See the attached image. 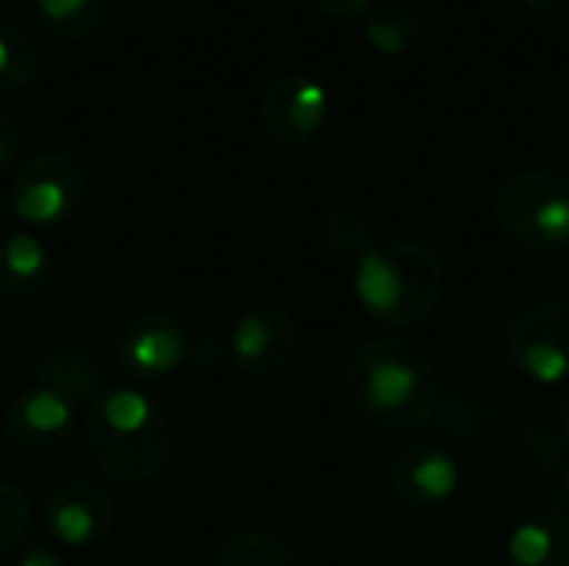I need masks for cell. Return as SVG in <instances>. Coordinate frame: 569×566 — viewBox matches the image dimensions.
<instances>
[{"label":"cell","instance_id":"cell-1","mask_svg":"<svg viewBox=\"0 0 569 566\" xmlns=\"http://www.w3.org/2000/svg\"><path fill=\"white\" fill-rule=\"evenodd\" d=\"M343 394L360 417L390 434L427 427L440 410V377L420 344L380 334L360 344L343 367Z\"/></svg>","mask_w":569,"mask_h":566},{"label":"cell","instance_id":"cell-2","mask_svg":"<svg viewBox=\"0 0 569 566\" xmlns=\"http://www.w3.org/2000/svg\"><path fill=\"white\" fill-rule=\"evenodd\" d=\"M83 440L100 474L123 487L157 480L170 460L167 410L137 387H107L87 404Z\"/></svg>","mask_w":569,"mask_h":566},{"label":"cell","instance_id":"cell-3","mask_svg":"<svg viewBox=\"0 0 569 566\" xmlns=\"http://www.w3.org/2000/svg\"><path fill=\"white\" fill-rule=\"evenodd\" d=\"M353 294L377 324L417 327L443 297V260L423 240L373 244L357 260Z\"/></svg>","mask_w":569,"mask_h":566},{"label":"cell","instance_id":"cell-4","mask_svg":"<svg viewBox=\"0 0 569 566\" xmlns=\"http://www.w3.org/2000/svg\"><path fill=\"white\" fill-rule=\"evenodd\" d=\"M493 214L520 247L557 254L569 244V177L550 167H527L500 187Z\"/></svg>","mask_w":569,"mask_h":566},{"label":"cell","instance_id":"cell-5","mask_svg":"<svg viewBox=\"0 0 569 566\" xmlns=\"http://www.w3.org/2000/svg\"><path fill=\"white\" fill-rule=\"evenodd\" d=\"M87 193V173L80 160L67 150H40L33 153L13 177L10 203L13 217L30 227H57L67 224Z\"/></svg>","mask_w":569,"mask_h":566},{"label":"cell","instance_id":"cell-6","mask_svg":"<svg viewBox=\"0 0 569 566\" xmlns=\"http://www.w3.org/2000/svg\"><path fill=\"white\" fill-rule=\"evenodd\" d=\"M510 364L533 384L569 380V304H533L507 330Z\"/></svg>","mask_w":569,"mask_h":566},{"label":"cell","instance_id":"cell-7","mask_svg":"<svg viewBox=\"0 0 569 566\" xmlns=\"http://www.w3.org/2000/svg\"><path fill=\"white\" fill-rule=\"evenodd\" d=\"M193 337L180 317L163 310H147L123 324L113 344L120 370L140 384L167 380L190 360Z\"/></svg>","mask_w":569,"mask_h":566},{"label":"cell","instance_id":"cell-8","mask_svg":"<svg viewBox=\"0 0 569 566\" xmlns=\"http://www.w3.org/2000/svg\"><path fill=\"white\" fill-rule=\"evenodd\" d=\"M300 350L297 317L283 307L263 304L237 317L227 337V357L233 367L253 380H270L283 374Z\"/></svg>","mask_w":569,"mask_h":566},{"label":"cell","instance_id":"cell-9","mask_svg":"<svg viewBox=\"0 0 569 566\" xmlns=\"http://www.w3.org/2000/svg\"><path fill=\"white\" fill-rule=\"evenodd\" d=\"M327 110H330V97L323 83L307 73L273 77L257 100L260 130L277 147H307L323 130Z\"/></svg>","mask_w":569,"mask_h":566},{"label":"cell","instance_id":"cell-10","mask_svg":"<svg viewBox=\"0 0 569 566\" xmlns=\"http://www.w3.org/2000/svg\"><path fill=\"white\" fill-rule=\"evenodd\" d=\"M113 520V500L97 484L70 480L43 500V530L63 547H93L107 540Z\"/></svg>","mask_w":569,"mask_h":566},{"label":"cell","instance_id":"cell-11","mask_svg":"<svg viewBox=\"0 0 569 566\" xmlns=\"http://www.w3.org/2000/svg\"><path fill=\"white\" fill-rule=\"evenodd\" d=\"M77 427V407L47 387L20 390L3 410V437L27 454H50L70 440Z\"/></svg>","mask_w":569,"mask_h":566},{"label":"cell","instance_id":"cell-12","mask_svg":"<svg viewBox=\"0 0 569 566\" xmlns=\"http://www.w3.org/2000/svg\"><path fill=\"white\" fill-rule=\"evenodd\" d=\"M387 484H390V494L410 507V510H433V507H443L457 487H460V464L440 450V447H430V444H413V447H403L390 467H387Z\"/></svg>","mask_w":569,"mask_h":566},{"label":"cell","instance_id":"cell-13","mask_svg":"<svg viewBox=\"0 0 569 566\" xmlns=\"http://www.w3.org/2000/svg\"><path fill=\"white\" fill-rule=\"evenodd\" d=\"M507 566H569V514H527L507 540Z\"/></svg>","mask_w":569,"mask_h":566},{"label":"cell","instance_id":"cell-14","mask_svg":"<svg viewBox=\"0 0 569 566\" xmlns=\"http://www.w3.org/2000/svg\"><path fill=\"white\" fill-rule=\"evenodd\" d=\"M33 384L60 394L73 407L77 404H90L103 390L100 387V367H97V360L90 357V350L73 347V344L47 347L33 360Z\"/></svg>","mask_w":569,"mask_h":566},{"label":"cell","instance_id":"cell-15","mask_svg":"<svg viewBox=\"0 0 569 566\" xmlns=\"http://www.w3.org/2000/svg\"><path fill=\"white\" fill-rule=\"evenodd\" d=\"M53 270V257L33 234H10L0 240V294L13 300L37 297Z\"/></svg>","mask_w":569,"mask_h":566},{"label":"cell","instance_id":"cell-16","mask_svg":"<svg viewBox=\"0 0 569 566\" xmlns=\"http://www.w3.org/2000/svg\"><path fill=\"white\" fill-rule=\"evenodd\" d=\"M33 3L40 23L67 43H87L107 27L103 0H33Z\"/></svg>","mask_w":569,"mask_h":566},{"label":"cell","instance_id":"cell-17","mask_svg":"<svg viewBox=\"0 0 569 566\" xmlns=\"http://www.w3.org/2000/svg\"><path fill=\"white\" fill-rule=\"evenodd\" d=\"M363 37L370 50L383 57H400L410 53L420 40V23L417 13L403 3H380L363 17Z\"/></svg>","mask_w":569,"mask_h":566},{"label":"cell","instance_id":"cell-18","mask_svg":"<svg viewBox=\"0 0 569 566\" xmlns=\"http://www.w3.org/2000/svg\"><path fill=\"white\" fill-rule=\"evenodd\" d=\"M213 566H293V554L267 530H237L217 547Z\"/></svg>","mask_w":569,"mask_h":566},{"label":"cell","instance_id":"cell-19","mask_svg":"<svg viewBox=\"0 0 569 566\" xmlns=\"http://www.w3.org/2000/svg\"><path fill=\"white\" fill-rule=\"evenodd\" d=\"M37 60L33 37L17 23L0 20V93L23 90L37 73Z\"/></svg>","mask_w":569,"mask_h":566},{"label":"cell","instance_id":"cell-20","mask_svg":"<svg viewBox=\"0 0 569 566\" xmlns=\"http://www.w3.org/2000/svg\"><path fill=\"white\" fill-rule=\"evenodd\" d=\"M320 237L330 254L347 257V260H360L373 247V230H370L367 217L353 207L330 210L320 224Z\"/></svg>","mask_w":569,"mask_h":566},{"label":"cell","instance_id":"cell-21","mask_svg":"<svg viewBox=\"0 0 569 566\" xmlns=\"http://www.w3.org/2000/svg\"><path fill=\"white\" fill-rule=\"evenodd\" d=\"M30 530V497L10 484L0 480V557L17 550Z\"/></svg>","mask_w":569,"mask_h":566},{"label":"cell","instance_id":"cell-22","mask_svg":"<svg viewBox=\"0 0 569 566\" xmlns=\"http://www.w3.org/2000/svg\"><path fill=\"white\" fill-rule=\"evenodd\" d=\"M23 143V127L17 120V113H10L7 107H0V170H7Z\"/></svg>","mask_w":569,"mask_h":566},{"label":"cell","instance_id":"cell-23","mask_svg":"<svg viewBox=\"0 0 569 566\" xmlns=\"http://www.w3.org/2000/svg\"><path fill=\"white\" fill-rule=\"evenodd\" d=\"M323 17L350 23V20H363L373 10V0H310Z\"/></svg>","mask_w":569,"mask_h":566},{"label":"cell","instance_id":"cell-24","mask_svg":"<svg viewBox=\"0 0 569 566\" xmlns=\"http://www.w3.org/2000/svg\"><path fill=\"white\" fill-rule=\"evenodd\" d=\"M13 566H67V560L50 547H27Z\"/></svg>","mask_w":569,"mask_h":566},{"label":"cell","instance_id":"cell-25","mask_svg":"<svg viewBox=\"0 0 569 566\" xmlns=\"http://www.w3.org/2000/svg\"><path fill=\"white\" fill-rule=\"evenodd\" d=\"M523 7H530L533 13H550V10H560V7H567L569 0H520Z\"/></svg>","mask_w":569,"mask_h":566},{"label":"cell","instance_id":"cell-26","mask_svg":"<svg viewBox=\"0 0 569 566\" xmlns=\"http://www.w3.org/2000/svg\"><path fill=\"white\" fill-rule=\"evenodd\" d=\"M557 424H560V430L567 434V440H569V390L563 394L560 407H557Z\"/></svg>","mask_w":569,"mask_h":566},{"label":"cell","instance_id":"cell-27","mask_svg":"<svg viewBox=\"0 0 569 566\" xmlns=\"http://www.w3.org/2000/svg\"><path fill=\"white\" fill-rule=\"evenodd\" d=\"M10 217H13V203H10V197H3V193H0V230L10 224Z\"/></svg>","mask_w":569,"mask_h":566}]
</instances>
